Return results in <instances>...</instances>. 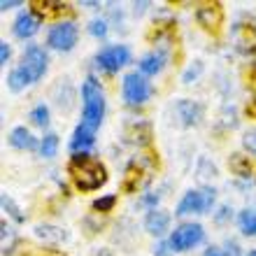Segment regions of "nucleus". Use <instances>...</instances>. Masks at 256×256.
<instances>
[{"label": "nucleus", "mask_w": 256, "mask_h": 256, "mask_svg": "<svg viewBox=\"0 0 256 256\" xmlns=\"http://www.w3.org/2000/svg\"><path fill=\"white\" fill-rule=\"evenodd\" d=\"M68 170H70L74 186L82 191H96L108 182L105 166L88 154H74L70 158V163H68Z\"/></svg>", "instance_id": "1"}, {"label": "nucleus", "mask_w": 256, "mask_h": 256, "mask_svg": "<svg viewBox=\"0 0 256 256\" xmlns=\"http://www.w3.org/2000/svg\"><path fill=\"white\" fill-rule=\"evenodd\" d=\"M82 100H84V108H82V126H86L88 130H94L102 124V116H105V96H102L100 84L88 77L82 86Z\"/></svg>", "instance_id": "2"}, {"label": "nucleus", "mask_w": 256, "mask_h": 256, "mask_svg": "<svg viewBox=\"0 0 256 256\" xmlns=\"http://www.w3.org/2000/svg\"><path fill=\"white\" fill-rule=\"evenodd\" d=\"M212 205H214V191H210V189L189 191V194H184V198L180 200L175 214H182V216L184 214H202V212H208Z\"/></svg>", "instance_id": "3"}, {"label": "nucleus", "mask_w": 256, "mask_h": 256, "mask_svg": "<svg viewBox=\"0 0 256 256\" xmlns=\"http://www.w3.org/2000/svg\"><path fill=\"white\" fill-rule=\"evenodd\" d=\"M122 94H124V100L128 105H142V102L149 98L152 88H149V82L138 72H128L124 77V84H122Z\"/></svg>", "instance_id": "4"}, {"label": "nucleus", "mask_w": 256, "mask_h": 256, "mask_svg": "<svg viewBox=\"0 0 256 256\" xmlns=\"http://www.w3.org/2000/svg\"><path fill=\"white\" fill-rule=\"evenodd\" d=\"M202 236H205V230H202L200 224H182L180 228L172 230L170 247H172V252H186L200 242Z\"/></svg>", "instance_id": "5"}, {"label": "nucleus", "mask_w": 256, "mask_h": 256, "mask_svg": "<svg viewBox=\"0 0 256 256\" xmlns=\"http://www.w3.org/2000/svg\"><path fill=\"white\" fill-rule=\"evenodd\" d=\"M47 44L52 49H56V52H70L77 44V26L72 21L56 24L47 35Z\"/></svg>", "instance_id": "6"}, {"label": "nucleus", "mask_w": 256, "mask_h": 256, "mask_svg": "<svg viewBox=\"0 0 256 256\" xmlns=\"http://www.w3.org/2000/svg\"><path fill=\"white\" fill-rule=\"evenodd\" d=\"M128 61H130V52L124 44H114V47L102 49L100 54L96 56V66L100 68V70H105V72H116Z\"/></svg>", "instance_id": "7"}, {"label": "nucleus", "mask_w": 256, "mask_h": 256, "mask_svg": "<svg viewBox=\"0 0 256 256\" xmlns=\"http://www.w3.org/2000/svg\"><path fill=\"white\" fill-rule=\"evenodd\" d=\"M21 68L30 74V80L38 82L47 70V54L44 49L38 47V44H30V47L24 52V61H21Z\"/></svg>", "instance_id": "8"}, {"label": "nucleus", "mask_w": 256, "mask_h": 256, "mask_svg": "<svg viewBox=\"0 0 256 256\" xmlns=\"http://www.w3.org/2000/svg\"><path fill=\"white\" fill-rule=\"evenodd\" d=\"M196 19L205 30H219L224 21V10L219 2H205L196 10Z\"/></svg>", "instance_id": "9"}, {"label": "nucleus", "mask_w": 256, "mask_h": 256, "mask_svg": "<svg viewBox=\"0 0 256 256\" xmlns=\"http://www.w3.org/2000/svg\"><path fill=\"white\" fill-rule=\"evenodd\" d=\"M38 30H40V19H38L33 12H21L19 16L14 19V35L21 38V40L33 38Z\"/></svg>", "instance_id": "10"}, {"label": "nucleus", "mask_w": 256, "mask_h": 256, "mask_svg": "<svg viewBox=\"0 0 256 256\" xmlns=\"http://www.w3.org/2000/svg\"><path fill=\"white\" fill-rule=\"evenodd\" d=\"M200 114H202V108L194 100H180L175 105L177 124H182V126H194V124H198Z\"/></svg>", "instance_id": "11"}, {"label": "nucleus", "mask_w": 256, "mask_h": 256, "mask_svg": "<svg viewBox=\"0 0 256 256\" xmlns=\"http://www.w3.org/2000/svg\"><path fill=\"white\" fill-rule=\"evenodd\" d=\"M170 226V214L168 212H163V210H149L147 216H144V228H147V233H152V236L161 238L166 230H168Z\"/></svg>", "instance_id": "12"}, {"label": "nucleus", "mask_w": 256, "mask_h": 256, "mask_svg": "<svg viewBox=\"0 0 256 256\" xmlns=\"http://www.w3.org/2000/svg\"><path fill=\"white\" fill-rule=\"evenodd\" d=\"M94 130H88L86 126H77L74 128V133H72V140H70V149H72L74 154H86L88 149L94 147Z\"/></svg>", "instance_id": "13"}, {"label": "nucleus", "mask_w": 256, "mask_h": 256, "mask_svg": "<svg viewBox=\"0 0 256 256\" xmlns=\"http://www.w3.org/2000/svg\"><path fill=\"white\" fill-rule=\"evenodd\" d=\"M10 144L16 149H35L38 147V140H35L33 135H30V130L24 126H16L10 133Z\"/></svg>", "instance_id": "14"}, {"label": "nucleus", "mask_w": 256, "mask_h": 256, "mask_svg": "<svg viewBox=\"0 0 256 256\" xmlns=\"http://www.w3.org/2000/svg\"><path fill=\"white\" fill-rule=\"evenodd\" d=\"M33 10L40 16H61V14H68L70 12V7L66 2H52V0H35L33 2Z\"/></svg>", "instance_id": "15"}, {"label": "nucleus", "mask_w": 256, "mask_h": 256, "mask_svg": "<svg viewBox=\"0 0 256 256\" xmlns=\"http://www.w3.org/2000/svg\"><path fill=\"white\" fill-rule=\"evenodd\" d=\"M163 66H166V56L161 52H152L140 61V72L142 74H156L161 72Z\"/></svg>", "instance_id": "16"}, {"label": "nucleus", "mask_w": 256, "mask_h": 256, "mask_svg": "<svg viewBox=\"0 0 256 256\" xmlns=\"http://www.w3.org/2000/svg\"><path fill=\"white\" fill-rule=\"evenodd\" d=\"M7 84H10V88L12 91H21V88H26L28 84H33V80H30V74L24 70V68H14L12 72H10V77H7Z\"/></svg>", "instance_id": "17"}, {"label": "nucleus", "mask_w": 256, "mask_h": 256, "mask_svg": "<svg viewBox=\"0 0 256 256\" xmlns=\"http://www.w3.org/2000/svg\"><path fill=\"white\" fill-rule=\"evenodd\" d=\"M35 236L44 240V242H63L66 240V233L63 228H56V226H35Z\"/></svg>", "instance_id": "18"}, {"label": "nucleus", "mask_w": 256, "mask_h": 256, "mask_svg": "<svg viewBox=\"0 0 256 256\" xmlns=\"http://www.w3.org/2000/svg\"><path fill=\"white\" fill-rule=\"evenodd\" d=\"M140 180H142V168L133 161L126 168V172H124V189H126V191H135V189H138V184H140Z\"/></svg>", "instance_id": "19"}, {"label": "nucleus", "mask_w": 256, "mask_h": 256, "mask_svg": "<svg viewBox=\"0 0 256 256\" xmlns=\"http://www.w3.org/2000/svg\"><path fill=\"white\" fill-rule=\"evenodd\" d=\"M56 152H58V135L56 133H47L40 142V154L44 158H54Z\"/></svg>", "instance_id": "20"}, {"label": "nucleus", "mask_w": 256, "mask_h": 256, "mask_svg": "<svg viewBox=\"0 0 256 256\" xmlns=\"http://www.w3.org/2000/svg\"><path fill=\"white\" fill-rule=\"evenodd\" d=\"M228 166H230V170H233L236 175H240V177H250V172H252L250 161H247V156H242V154H233V156H230Z\"/></svg>", "instance_id": "21"}, {"label": "nucleus", "mask_w": 256, "mask_h": 256, "mask_svg": "<svg viewBox=\"0 0 256 256\" xmlns=\"http://www.w3.org/2000/svg\"><path fill=\"white\" fill-rule=\"evenodd\" d=\"M238 224H240V230L244 236H256V212H250V210L240 212Z\"/></svg>", "instance_id": "22"}, {"label": "nucleus", "mask_w": 256, "mask_h": 256, "mask_svg": "<svg viewBox=\"0 0 256 256\" xmlns=\"http://www.w3.org/2000/svg\"><path fill=\"white\" fill-rule=\"evenodd\" d=\"M30 122L35 124V126H47L49 124V108L47 105H35L33 112H30Z\"/></svg>", "instance_id": "23"}, {"label": "nucleus", "mask_w": 256, "mask_h": 256, "mask_svg": "<svg viewBox=\"0 0 256 256\" xmlns=\"http://www.w3.org/2000/svg\"><path fill=\"white\" fill-rule=\"evenodd\" d=\"M2 208H5V212L12 216L14 222H24V214H21V210L16 208V202H14L7 194H2Z\"/></svg>", "instance_id": "24"}, {"label": "nucleus", "mask_w": 256, "mask_h": 256, "mask_svg": "<svg viewBox=\"0 0 256 256\" xmlns=\"http://www.w3.org/2000/svg\"><path fill=\"white\" fill-rule=\"evenodd\" d=\"M116 205V196H102V198H98V200H94V210L96 212H110V210Z\"/></svg>", "instance_id": "25"}, {"label": "nucleus", "mask_w": 256, "mask_h": 256, "mask_svg": "<svg viewBox=\"0 0 256 256\" xmlns=\"http://www.w3.org/2000/svg\"><path fill=\"white\" fill-rule=\"evenodd\" d=\"M242 144H244V149H247L250 154L256 156V128H250V130L242 135Z\"/></svg>", "instance_id": "26"}, {"label": "nucleus", "mask_w": 256, "mask_h": 256, "mask_svg": "<svg viewBox=\"0 0 256 256\" xmlns=\"http://www.w3.org/2000/svg\"><path fill=\"white\" fill-rule=\"evenodd\" d=\"M88 30H91V35H96V38H105V35H108V24L102 19H96V21H91Z\"/></svg>", "instance_id": "27"}, {"label": "nucleus", "mask_w": 256, "mask_h": 256, "mask_svg": "<svg viewBox=\"0 0 256 256\" xmlns=\"http://www.w3.org/2000/svg\"><path fill=\"white\" fill-rule=\"evenodd\" d=\"M10 56H12V49H10V44H7V42H0V63H2V66H7Z\"/></svg>", "instance_id": "28"}, {"label": "nucleus", "mask_w": 256, "mask_h": 256, "mask_svg": "<svg viewBox=\"0 0 256 256\" xmlns=\"http://www.w3.org/2000/svg\"><path fill=\"white\" fill-rule=\"evenodd\" d=\"M170 252H172V247H170V242H158L154 247V256H170Z\"/></svg>", "instance_id": "29"}, {"label": "nucleus", "mask_w": 256, "mask_h": 256, "mask_svg": "<svg viewBox=\"0 0 256 256\" xmlns=\"http://www.w3.org/2000/svg\"><path fill=\"white\" fill-rule=\"evenodd\" d=\"M19 5H21L19 0H2V2H0V7H2L5 12L7 10H12V7H19Z\"/></svg>", "instance_id": "30"}, {"label": "nucleus", "mask_w": 256, "mask_h": 256, "mask_svg": "<svg viewBox=\"0 0 256 256\" xmlns=\"http://www.w3.org/2000/svg\"><path fill=\"white\" fill-rule=\"evenodd\" d=\"M205 256H228V254H224V252L216 250V247H210V250L205 252Z\"/></svg>", "instance_id": "31"}, {"label": "nucleus", "mask_w": 256, "mask_h": 256, "mask_svg": "<svg viewBox=\"0 0 256 256\" xmlns=\"http://www.w3.org/2000/svg\"><path fill=\"white\" fill-rule=\"evenodd\" d=\"M250 80L254 82V86H256V63L252 66V70H250Z\"/></svg>", "instance_id": "32"}, {"label": "nucleus", "mask_w": 256, "mask_h": 256, "mask_svg": "<svg viewBox=\"0 0 256 256\" xmlns=\"http://www.w3.org/2000/svg\"><path fill=\"white\" fill-rule=\"evenodd\" d=\"M156 200H158L156 196H147V198H144V202H147V205H156Z\"/></svg>", "instance_id": "33"}, {"label": "nucleus", "mask_w": 256, "mask_h": 256, "mask_svg": "<svg viewBox=\"0 0 256 256\" xmlns=\"http://www.w3.org/2000/svg\"><path fill=\"white\" fill-rule=\"evenodd\" d=\"M250 256H256V250H254V252H250Z\"/></svg>", "instance_id": "34"}]
</instances>
